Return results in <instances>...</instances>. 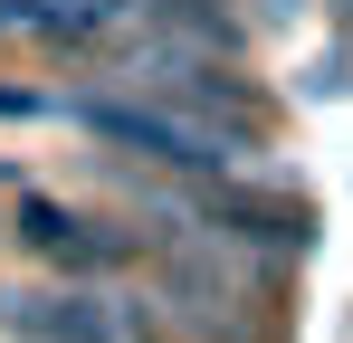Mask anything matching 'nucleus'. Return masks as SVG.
<instances>
[{"label": "nucleus", "mask_w": 353, "mask_h": 343, "mask_svg": "<svg viewBox=\"0 0 353 343\" xmlns=\"http://www.w3.org/2000/svg\"><path fill=\"white\" fill-rule=\"evenodd\" d=\"M67 114L105 143V163H143V172H230L248 153V124L163 105V96H124V86H86V96H67Z\"/></svg>", "instance_id": "nucleus-1"}, {"label": "nucleus", "mask_w": 353, "mask_h": 343, "mask_svg": "<svg viewBox=\"0 0 353 343\" xmlns=\"http://www.w3.org/2000/svg\"><path fill=\"white\" fill-rule=\"evenodd\" d=\"M0 334L10 343H172L143 295H124L105 277H77V286H0Z\"/></svg>", "instance_id": "nucleus-2"}, {"label": "nucleus", "mask_w": 353, "mask_h": 343, "mask_svg": "<svg viewBox=\"0 0 353 343\" xmlns=\"http://www.w3.org/2000/svg\"><path fill=\"white\" fill-rule=\"evenodd\" d=\"M10 238H19L39 267H58V277H134V267H143V229H115V220H86V210H58L48 191H19Z\"/></svg>", "instance_id": "nucleus-3"}, {"label": "nucleus", "mask_w": 353, "mask_h": 343, "mask_svg": "<svg viewBox=\"0 0 353 343\" xmlns=\"http://www.w3.org/2000/svg\"><path fill=\"white\" fill-rule=\"evenodd\" d=\"M0 114H58V96H39V86H0Z\"/></svg>", "instance_id": "nucleus-4"}, {"label": "nucleus", "mask_w": 353, "mask_h": 343, "mask_svg": "<svg viewBox=\"0 0 353 343\" xmlns=\"http://www.w3.org/2000/svg\"><path fill=\"white\" fill-rule=\"evenodd\" d=\"M334 19H344V29H353V0H334Z\"/></svg>", "instance_id": "nucleus-5"}]
</instances>
